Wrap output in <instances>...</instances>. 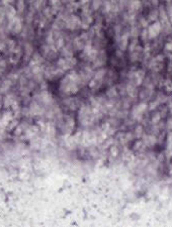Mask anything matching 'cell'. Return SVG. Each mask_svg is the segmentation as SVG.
<instances>
[{"mask_svg":"<svg viewBox=\"0 0 172 227\" xmlns=\"http://www.w3.org/2000/svg\"><path fill=\"white\" fill-rule=\"evenodd\" d=\"M82 85V81L80 76L76 72H71L68 75H66L63 80L60 83V91L67 95H72L76 94L80 89Z\"/></svg>","mask_w":172,"mask_h":227,"instance_id":"obj_1","label":"cell"},{"mask_svg":"<svg viewBox=\"0 0 172 227\" xmlns=\"http://www.w3.org/2000/svg\"><path fill=\"white\" fill-rule=\"evenodd\" d=\"M94 111L91 107L89 106H81L79 108V113H78V120L80 122L81 125L83 126H88L92 124L94 118H95Z\"/></svg>","mask_w":172,"mask_h":227,"instance_id":"obj_2","label":"cell"},{"mask_svg":"<svg viewBox=\"0 0 172 227\" xmlns=\"http://www.w3.org/2000/svg\"><path fill=\"white\" fill-rule=\"evenodd\" d=\"M106 76V69H99L98 71L95 72V74L93 75V77H92L91 81H90V84H89L90 88L94 89V88L99 87L101 85V83L103 82Z\"/></svg>","mask_w":172,"mask_h":227,"instance_id":"obj_3","label":"cell"},{"mask_svg":"<svg viewBox=\"0 0 172 227\" xmlns=\"http://www.w3.org/2000/svg\"><path fill=\"white\" fill-rule=\"evenodd\" d=\"M162 30V25L159 21H155L154 23H152L150 26H149L147 33H148V37L149 39H155L157 37L159 34H160Z\"/></svg>","mask_w":172,"mask_h":227,"instance_id":"obj_4","label":"cell"},{"mask_svg":"<svg viewBox=\"0 0 172 227\" xmlns=\"http://www.w3.org/2000/svg\"><path fill=\"white\" fill-rule=\"evenodd\" d=\"M8 22H9L8 23V28L12 31V33H18L21 30L22 23H21V20L18 17H14L13 19L9 20Z\"/></svg>","mask_w":172,"mask_h":227,"instance_id":"obj_5","label":"cell"},{"mask_svg":"<svg viewBox=\"0 0 172 227\" xmlns=\"http://www.w3.org/2000/svg\"><path fill=\"white\" fill-rule=\"evenodd\" d=\"M146 109H147V104H145V103H141V104H139V105L135 106V108L133 109V112H132L133 118H135V119L141 118Z\"/></svg>","mask_w":172,"mask_h":227,"instance_id":"obj_6","label":"cell"},{"mask_svg":"<svg viewBox=\"0 0 172 227\" xmlns=\"http://www.w3.org/2000/svg\"><path fill=\"white\" fill-rule=\"evenodd\" d=\"M74 126H75V120L73 119V117L67 116L64 122H63V129H64V131L66 133H70L73 130Z\"/></svg>","mask_w":172,"mask_h":227,"instance_id":"obj_7","label":"cell"},{"mask_svg":"<svg viewBox=\"0 0 172 227\" xmlns=\"http://www.w3.org/2000/svg\"><path fill=\"white\" fill-rule=\"evenodd\" d=\"M80 24H81V21L79 20L78 17H76V16H71L70 18H68V20L66 21L67 27H68L69 29H72V30L76 29V28L78 27V25H80Z\"/></svg>","mask_w":172,"mask_h":227,"instance_id":"obj_8","label":"cell"},{"mask_svg":"<svg viewBox=\"0 0 172 227\" xmlns=\"http://www.w3.org/2000/svg\"><path fill=\"white\" fill-rule=\"evenodd\" d=\"M166 156L172 157V130L168 132L166 137Z\"/></svg>","mask_w":172,"mask_h":227,"instance_id":"obj_9","label":"cell"},{"mask_svg":"<svg viewBox=\"0 0 172 227\" xmlns=\"http://www.w3.org/2000/svg\"><path fill=\"white\" fill-rule=\"evenodd\" d=\"M44 109L42 106H40L37 102H34L30 107V113L33 115H41L43 114Z\"/></svg>","mask_w":172,"mask_h":227,"instance_id":"obj_10","label":"cell"},{"mask_svg":"<svg viewBox=\"0 0 172 227\" xmlns=\"http://www.w3.org/2000/svg\"><path fill=\"white\" fill-rule=\"evenodd\" d=\"M157 143V138L154 135H146L144 136V139H143V143L146 144L147 146H152Z\"/></svg>","mask_w":172,"mask_h":227,"instance_id":"obj_11","label":"cell"},{"mask_svg":"<svg viewBox=\"0 0 172 227\" xmlns=\"http://www.w3.org/2000/svg\"><path fill=\"white\" fill-rule=\"evenodd\" d=\"M5 17H6V15H5V9L0 7V26H1L2 23L4 22Z\"/></svg>","mask_w":172,"mask_h":227,"instance_id":"obj_12","label":"cell"},{"mask_svg":"<svg viewBox=\"0 0 172 227\" xmlns=\"http://www.w3.org/2000/svg\"><path fill=\"white\" fill-rule=\"evenodd\" d=\"M10 85H11L10 81H5L4 83L2 84V86H1V91H2V92L7 91V89H9V87H10Z\"/></svg>","mask_w":172,"mask_h":227,"instance_id":"obj_13","label":"cell"},{"mask_svg":"<svg viewBox=\"0 0 172 227\" xmlns=\"http://www.w3.org/2000/svg\"><path fill=\"white\" fill-rule=\"evenodd\" d=\"M17 9L20 11H22L24 9V2H23V0H17Z\"/></svg>","mask_w":172,"mask_h":227,"instance_id":"obj_14","label":"cell"},{"mask_svg":"<svg viewBox=\"0 0 172 227\" xmlns=\"http://www.w3.org/2000/svg\"><path fill=\"white\" fill-rule=\"evenodd\" d=\"M45 3V0H36V8H40L41 6H43Z\"/></svg>","mask_w":172,"mask_h":227,"instance_id":"obj_15","label":"cell"},{"mask_svg":"<svg viewBox=\"0 0 172 227\" xmlns=\"http://www.w3.org/2000/svg\"><path fill=\"white\" fill-rule=\"evenodd\" d=\"M166 128L168 129V130H172V118L168 119V121L166 122Z\"/></svg>","mask_w":172,"mask_h":227,"instance_id":"obj_16","label":"cell"},{"mask_svg":"<svg viewBox=\"0 0 172 227\" xmlns=\"http://www.w3.org/2000/svg\"><path fill=\"white\" fill-rule=\"evenodd\" d=\"M142 129H143V128L141 127V126H138V127H137L136 132H137V135H138V136H141V135H142V133H143Z\"/></svg>","mask_w":172,"mask_h":227,"instance_id":"obj_17","label":"cell"}]
</instances>
